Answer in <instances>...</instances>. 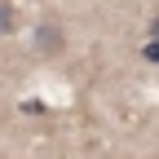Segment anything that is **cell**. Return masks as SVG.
Here are the masks:
<instances>
[{"instance_id":"5","label":"cell","mask_w":159,"mask_h":159,"mask_svg":"<svg viewBox=\"0 0 159 159\" xmlns=\"http://www.w3.org/2000/svg\"><path fill=\"white\" fill-rule=\"evenodd\" d=\"M0 159H5V155H0Z\"/></svg>"},{"instance_id":"1","label":"cell","mask_w":159,"mask_h":159,"mask_svg":"<svg viewBox=\"0 0 159 159\" xmlns=\"http://www.w3.org/2000/svg\"><path fill=\"white\" fill-rule=\"evenodd\" d=\"M35 49H40V53H53V57H57V53L66 49V35H62V27L44 18V22L35 27Z\"/></svg>"},{"instance_id":"3","label":"cell","mask_w":159,"mask_h":159,"mask_svg":"<svg viewBox=\"0 0 159 159\" xmlns=\"http://www.w3.org/2000/svg\"><path fill=\"white\" fill-rule=\"evenodd\" d=\"M142 57H146V62H155V66H159V40H146V44H142Z\"/></svg>"},{"instance_id":"4","label":"cell","mask_w":159,"mask_h":159,"mask_svg":"<svg viewBox=\"0 0 159 159\" xmlns=\"http://www.w3.org/2000/svg\"><path fill=\"white\" fill-rule=\"evenodd\" d=\"M150 40H159V13L150 18Z\"/></svg>"},{"instance_id":"2","label":"cell","mask_w":159,"mask_h":159,"mask_svg":"<svg viewBox=\"0 0 159 159\" xmlns=\"http://www.w3.org/2000/svg\"><path fill=\"white\" fill-rule=\"evenodd\" d=\"M13 27H18V9H13V5H5V0H0V35H9Z\"/></svg>"}]
</instances>
